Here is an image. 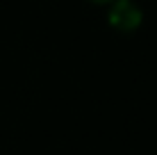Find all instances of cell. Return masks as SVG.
Masks as SVG:
<instances>
[{"label":"cell","mask_w":157,"mask_h":155,"mask_svg":"<svg viewBox=\"0 0 157 155\" xmlns=\"http://www.w3.org/2000/svg\"><path fill=\"white\" fill-rule=\"evenodd\" d=\"M89 2H96V5H107V2H112V0H89Z\"/></svg>","instance_id":"7a4b0ae2"},{"label":"cell","mask_w":157,"mask_h":155,"mask_svg":"<svg viewBox=\"0 0 157 155\" xmlns=\"http://www.w3.org/2000/svg\"><path fill=\"white\" fill-rule=\"evenodd\" d=\"M141 18H144L141 7L134 0H112L107 21L118 32H134L141 25Z\"/></svg>","instance_id":"6da1fadb"}]
</instances>
